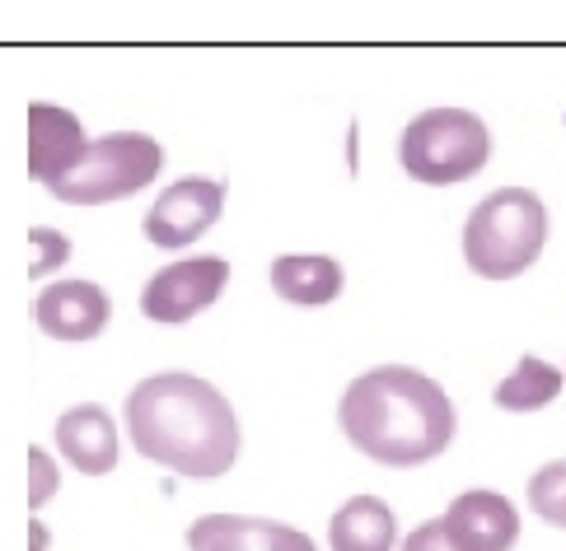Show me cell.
<instances>
[{
  "instance_id": "ac0fdd59",
  "label": "cell",
  "mask_w": 566,
  "mask_h": 551,
  "mask_svg": "<svg viewBox=\"0 0 566 551\" xmlns=\"http://www.w3.org/2000/svg\"><path fill=\"white\" fill-rule=\"evenodd\" d=\"M56 491H62V467H56V458L48 454V448H29V509L38 515Z\"/></svg>"
},
{
  "instance_id": "ba28073f",
  "label": "cell",
  "mask_w": 566,
  "mask_h": 551,
  "mask_svg": "<svg viewBox=\"0 0 566 551\" xmlns=\"http://www.w3.org/2000/svg\"><path fill=\"white\" fill-rule=\"evenodd\" d=\"M108 318H113V304L94 280H52L33 299L38 332H48L52 341H94L108 328Z\"/></svg>"
},
{
  "instance_id": "ffe728a7",
  "label": "cell",
  "mask_w": 566,
  "mask_h": 551,
  "mask_svg": "<svg viewBox=\"0 0 566 551\" xmlns=\"http://www.w3.org/2000/svg\"><path fill=\"white\" fill-rule=\"evenodd\" d=\"M52 547V533H48V523L33 515V523H29V551H48Z\"/></svg>"
},
{
  "instance_id": "52a82bcc",
  "label": "cell",
  "mask_w": 566,
  "mask_h": 551,
  "mask_svg": "<svg viewBox=\"0 0 566 551\" xmlns=\"http://www.w3.org/2000/svg\"><path fill=\"white\" fill-rule=\"evenodd\" d=\"M226 211V182L216 178H178L174 188L159 192V201L146 215V239L155 248H188L211 230Z\"/></svg>"
},
{
  "instance_id": "277c9868",
  "label": "cell",
  "mask_w": 566,
  "mask_h": 551,
  "mask_svg": "<svg viewBox=\"0 0 566 551\" xmlns=\"http://www.w3.org/2000/svg\"><path fill=\"white\" fill-rule=\"evenodd\" d=\"M488 159H492V131L469 108H427L402 127V140H398L402 173L417 182H431V188L478 178L488 169Z\"/></svg>"
},
{
  "instance_id": "5bb4252c",
  "label": "cell",
  "mask_w": 566,
  "mask_h": 551,
  "mask_svg": "<svg viewBox=\"0 0 566 551\" xmlns=\"http://www.w3.org/2000/svg\"><path fill=\"white\" fill-rule=\"evenodd\" d=\"M333 551H394L398 519L379 496H356L328 519Z\"/></svg>"
},
{
  "instance_id": "8fae6325",
  "label": "cell",
  "mask_w": 566,
  "mask_h": 551,
  "mask_svg": "<svg viewBox=\"0 0 566 551\" xmlns=\"http://www.w3.org/2000/svg\"><path fill=\"white\" fill-rule=\"evenodd\" d=\"M85 127L80 117L56 104H29V178L52 188L80 155H85Z\"/></svg>"
},
{
  "instance_id": "8992f818",
  "label": "cell",
  "mask_w": 566,
  "mask_h": 551,
  "mask_svg": "<svg viewBox=\"0 0 566 551\" xmlns=\"http://www.w3.org/2000/svg\"><path fill=\"white\" fill-rule=\"evenodd\" d=\"M226 280H230V262L216 253L169 262V267L155 272L146 280V290H140V314L150 322H188L226 295Z\"/></svg>"
},
{
  "instance_id": "2e32d148",
  "label": "cell",
  "mask_w": 566,
  "mask_h": 551,
  "mask_svg": "<svg viewBox=\"0 0 566 551\" xmlns=\"http://www.w3.org/2000/svg\"><path fill=\"white\" fill-rule=\"evenodd\" d=\"M530 509L538 519L566 528V458L538 467V473L530 477Z\"/></svg>"
},
{
  "instance_id": "9a60e30c",
  "label": "cell",
  "mask_w": 566,
  "mask_h": 551,
  "mask_svg": "<svg viewBox=\"0 0 566 551\" xmlns=\"http://www.w3.org/2000/svg\"><path fill=\"white\" fill-rule=\"evenodd\" d=\"M557 393H562V370H553V364L538 356H524L515 370L496 383L492 402L501 412H538V406H548Z\"/></svg>"
},
{
  "instance_id": "5b68a950",
  "label": "cell",
  "mask_w": 566,
  "mask_h": 551,
  "mask_svg": "<svg viewBox=\"0 0 566 551\" xmlns=\"http://www.w3.org/2000/svg\"><path fill=\"white\" fill-rule=\"evenodd\" d=\"M165 169V150L146 131H113L85 146V155L52 182V197L66 206H104V201L136 197L140 188H150Z\"/></svg>"
},
{
  "instance_id": "3957f363",
  "label": "cell",
  "mask_w": 566,
  "mask_h": 551,
  "mask_svg": "<svg viewBox=\"0 0 566 551\" xmlns=\"http://www.w3.org/2000/svg\"><path fill=\"white\" fill-rule=\"evenodd\" d=\"M548 239V211L530 188H501L482 197L463 224V257L488 280H511L534 267Z\"/></svg>"
},
{
  "instance_id": "30bf717a",
  "label": "cell",
  "mask_w": 566,
  "mask_h": 551,
  "mask_svg": "<svg viewBox=\"0 0 566 551\" xmlns=\"http://www.w3.org/2000/svg\"><path fill=\"white\" fill-rule=\"evenodd\" d=\"M440 523L459 551H511L520 542V515L501 491H463Z\"/></svg>"
},
{
  "instance_id": "e0dca14e",
  "label": "cell",
  "mask_w": 566,
  "mask_h": 551,
  "mask_svg": "<svg viewBox=\"0 0 566 551\" xmlns=\"http://www.w3.org/2000/svg\"><path fill=\"white\" fill-rule=\"evenodd\" d=\"M71 257V243L62 230L52 224H33L29 230V280H48L56 267H66Z\"/></svg>"
},
{
  "instance_id": "d6986e66",
  "label": "cell",
  "mask_w": 566,
  "mask_h": 551,
  "mask_svg": "<svg viewBox=\"0 0 566 551\" xmlns=\"http://www.w3.org/2000/svg\"><path fill=\"white\" fill-rule=\"evenodd\" d=\"M402 551H459V542L450 538V528L440 519H427L421 528H412V538L402 542Z\"/></svg>"
},
{
  "instance_id": "7c38bea8",
  "label": "cell",
  "mask_w": 566,
  "mask_h": 551,
  "mask_svg": "<svg viewBox=\"0 0 566 551\" xmlns=\"http://www.w3.org/2000/svg\"><path fill=\"white\" fill-rule=\"evenodd\" d=\"M56 448L85 477H104L117 467V425L98 402H80L56 421Z\"/></svg>"
},
{
  "instance_id": "6da1fadb",
  "label": "cell",
  "mask_w": 566,
  "mask_h": 551,
  "mask_svg": "<svg viewBox=\"0 0 566 551\" xmlns=\"http://www.w3.org/2000/svg\"><path fill=\"white\" fill-rule=\"evenodd\" d=\"M127 435L140 458L178 477H220L239 458V421L220 388L197 374H150L127 393Z\"/></svg>"
},
{
  "instance_id": "7a4b0ae2",
  "label": "cell",
  "mask_w": 566,
  "mask_h": 551,
  "mask_svg": "<svg viewBox=\"0 0 566 551\" xmlns=\"http://www.w3.org/2000/svg\"><path fill=\"white\" fill-rule=\"evenodd\" d=\"M347 439L379 467H417L444 454L459 431L450 393L408 364H379L360 374L337 402Z\"/></svg>"
},
{
  "instance_id": "4fadbf2b",
  "label": "cell",
  "mask_w": 566,
  "mask_h": 551,
  "mask_svg": "<svg viewBox=\"0 0 566 551\" xmlns=\"http://www.w3.org/2000/svg\"><path fill=\"white\" fill-rule=\"evenodd\" d=\"M342 285H347V272L328 253H286L272 262V290L286 304H300V309L333 304L342 295Z\"/></svg>"
},
{
  "instance_id": "9c48e42d",
  "label": "cell",
  "mask_w": 566,
  "mask_h": 551,
  "mask_svg": "<svg viewBox=\"0 0 566 551\" xmlns=\"http://www.w3.org/2000/svg\"><path fill=\"white\" fill-rule=\"evenodd\" d=\"M188 551H318L300 528L258 515H201L188 528Z\"/></svg>"
}]
</instances>
